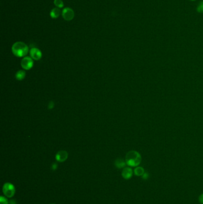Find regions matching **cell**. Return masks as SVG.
I'll return each instance as SVG.
<instances>
[{
    "instance_id": "cell-12",
    "label": "cell",
    "mask_w": 203,
    "mask_h": 204,
    "mask_svg": "<svg viewBox=\"0 0 203 204\" xmlns=\"http://www.w3.org/2000/svg\"><path fill=\"white\" fill-rule=\"evenodd\" d=\"M145 170L141 167H137L134 170V174L137 176H143Z\"/></svg>"
},
{
    "instance_id": "cell-16",
    "label": "cell",
    "mask_w": 203,
    "mask_h": 204,
    "mask_svg": "<svg viewBox=\"0 0 203 204\" xmlns=\"http://www.w3.org/2000/svg\"><path fill=\"white\" fill-rule=\"evenodd\" d=\"M54 107V102H50V103H49V104H48V109H53V108Z\"/></svg>"
},
{
    "instance_id": "cell-20",
    "label": "cell",
    "mask_w": 203,
    "mask_h": 204,
    "mask_svg": "<svg viewBox=\"0 0 203 204\" xmlns=\"http://www.w3.org/2000/svg\"><path fill=\"white\" fill-rule=\"evenodd\" d=\"M191 1H195V0H191Z\"/></svg>"
},
{
    "instance_id": "cell-9",
    "label": "cell",
    "mask_w": 203,
    "mask_h": 204,
    "mask_svg": "<svg viewBox=\"0 0 203 204\" xmlns=\"http://www.w3.org/2000/svg\"><path fill=\"white\" fill-rule=\"evenodd\" d=\"M115 165L117 168H125L126 165V161H124L123 159L121 158H118L115 161Z\"/></svg>"
},
{
    "instance_id": "cell-17",
    "label": "cell",
    "mask_w": 203,
    "mask_h": 204,
    "mask_svg": "<svg viewBox=\"0 0 203 204\" xmlns=\"http://www.w3.org/2000/svg\"><path fill=\"white\" fill-rule=\"evenodd\" d=\"M198 201H199V202L200 204H203V193L200 195L199 198H198Z\"/></svg>"
},
{
    "instance_id": "cell-8",
    "label": "cell",
    "mask_w": 203,
    "mask_h": 204,
    "mask_svg": "<svg viewBox=\"0 0 203 204\" xmlns=\"http://www.w3.org/2000/svg\"><path fill=\"white\" fill-rule=\"evenodd\" d=\"M133 175V171L130 167H125L122 171L121 175L123 178L126 180L130 179Z\"/></svg>"
},
{
    "instance_id": "cell-3",
    "label": "cell",
    "mask_w": 203,
    "mask_h": 204,
    "mask_svg": "<svg viewBox=\"0 0 203 204\" xmlns=\"http://www.w3.org/2000/svg\"><path fill=\"white\" fill-rule=\"evenodd\" d=\"M14 186L10 183H5L2 187V192L7 198H12L15 194Z\"/></svg>"
},
{
    "instance_id": "cell-19",
    "label": "cell",
    "mask_w": 203,
    "mask_h": 204,
    "mask_svg": "<svg viewBox=\"0 0 203 204\" xmlns=\"http://www.w3.org/2000/svg\"><path fill=\"white\" fill-rule=\"evenodd\" d=\"M51 168H52V170H56V169L57 168V165L56 163L53 164L52 165V167H51Z\"/></svg>"
},
{
    "instance_id": "cell-2",
    "label": "cell",
    "mask_w": 203,
    "mask_h": 204,
    "mask_svg": "<svg viewBox=\"0 0 203 204\" xmlns=\"http://www.w3.org/2000/svg\"><path fill=\"white\" fill-rule=\"evenodd\" d=\"M11 50L14 56L19 58H22L28 55L29 47L25 43L18 41L13 45Z\"/></svg>"
},
{
    "instance_id": "cell-11",
    "label": "cell",
    "mask_w": 203,
    "mask_h": 204,
    "mask_svg": "<svg viewBox=\"0 0 203 204\" xmlns=\"http://www.w3.org/2000/svg\"><path fill=\"white\" fill-rule=\"evenodd\" d=\"M26 77V72L23 70H20L17 71L16 74V78L19 81H22L25 79Z\"/></svg>"
},
{
    "instance_id": "cell-6",
    "label": "cell",
    "mask_w": 203,
    "mask_h": 204,
    "mask_svg": "<svg viewBox=\"0 0 203 204\" xmlns=\"http://www.w3.org/2000/svg\"><path fill=\"white\" fill-rule=\"evenodd\" d=\"M30 55L32 59L35 60H39L42 58V53L37 48H32L30 50Z\"/></svg>"
},
{
    "instance_id": "cell-7",
    "label": "cell",
    "mask_w": 203,
    "mask_h": 204,
    "mask_svg": "<svg viewBox=\"0 0 203 204\" xmlns=\"http://www.w3.org/2000/svg\"><path fill=\"white\" fill-rule=\"evenodd\" d=\"M68 158V153L65 150H60L56 155V160L60 162H64Z\"/></svg>"
},
{
    "instance_id": "cell-21",
    "label": "cell",
    "mask_w": 203,
    "mask_h": 204,
    "mask_svg": "<svg viewBox=\"0 0 203 204\" xmlns=\"http://www.w3.org/2000/svg\"></svg>"
},
{
    "instance_id": "cell-14",
    "label": "cell",
    "mask_w": 203,
    "mask_h": 204,
    "mask_svg": "<svg viewBox=\"0 0 203 204\" xmlns=\"http://www.w3.org/2000/svg\"><path fill=\"white\" fill-rule=\"evenodd\" d=\"M197 11L200 13H203V2L201 1L200 2L198 6L197 7Z\"/></svg>"
},
{
    "instance_id": "cell-15",
    "label": "cell",
    "mask_w": 203,
    "mask_h": 204,
    "mask_svg": "<svg viewBox=\"0 0 203 204\" xmlns=\"http://www.w3.org/2000/svg\"><path fill=\"white\" fill-rule=\"evenodd\" d=\"M0 204H8V201L6 198L1 196L0 198Z\"/></svg>"
},
{
    "instance_id": "cell-13",
    "label": "cell",
    "mask_w": 203,
    "mask_h": 204,
    "mask_svg": "<svg viewBox=\"0 0 203 204\" xmlns=\"http://www.w3.org/2000/svg\"><path fill=\"white\" fill-rule=\"evenodd\" d=\"M54 4L57 8H63L64 6V3L62 0H54Z\"/></svg>"
},
{
    "instance_id": "cell-4",
    "label": "cell",
    "mask_w": 203,
    "mask_h": 204,
    "mask_svg": "<svg viewBox=\"0 0 203 204\" xmlns=\"http://www.w3.org/2000/svg\"><path fill=\"white\" fill-rule=\"evenodd\" d=\"M62 16L65 20L70 21L73 20L75 17L74 11L71 8L66 7L62 11Z\"/></svg>"
},
{
    "instance_id": "cell-10",
    "label": "cell",
    "mask_w": 203,
    "mask_h": 204,
    "mask_svg": "<svg viewBox=\"0 0 203 204\" xmlns=\"http://www.w3.org/2000/svg\"><path fill=\"white\" fill-rule=\"evenodd\" d=\"M61 13L60 10L59 8H54L50 12V16L52 19H57L60 16Z\"/></svg>"
},
{
    "instance_id": "cell-18",
    "label": "cell",
    "mask_w": 203,
    "mask_h": 204,
    "mask_svg": "<svg viewBox=\"0 0 203 204\" xmlns=\"http://www.w3.org/2000/svg\"><path fill=\"white\" fill-rule=\"evenodd\" d=\"M142 177H143V178L144 180H147V179L148 178V177H149V174H148V173H145L143 174V175L142 176Z\"/></svg>"
},
{
    "instance_id": "cell-5",
    "label": "cell",
    "mask_w": 203,
    "mask_h": 204,
    "mask_svg": "<svg viewBox=\"0 0 203 204\" xmlns=\"http://www.w3.org/2000/svg\"><path fill=\"white\" fill-rule=\"evenodd\" d=\"M21 66L23 69L25 70L30 69L33 66V59L30 57H25L21 61Z\"/></svg>"
},
{
    "instance_id": "cell-1",
    "label": "cell",
    "mask_w": 203,
    "mask_h": 204,
    "mask_svg": "<svg viewBox=\"0 0 203 204\" xmlns=\"http://www.w3.org/2000/svg\"><path fill=\"white\" fill-rule=\"evenodd\" d=\"M141 156L139 152L135 150L128 152L126 155L125 161L126 164L130 167H138L141 162Z\"/></svg>"
}]
</instances>
